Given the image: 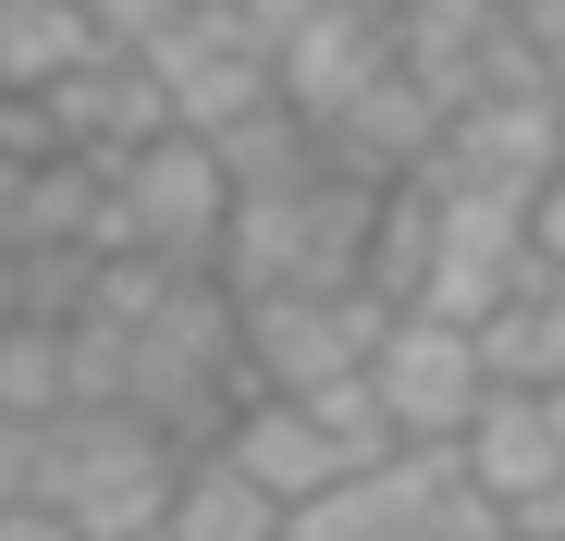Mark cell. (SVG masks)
Returning a JSON list of instances; mask_svg holds the SVG:
<instances>
[{
  "label": "cell",
  "mask_w": 565,
  "mask_h": 541,
  "mask_svg": "<svg viewBox=\"0 0 565 541\" xmlns=\"http://www.w3.org/2000/svg\"><path fill=\"white\" fill-rule=\"evenodd\" d=\"M160 541H282V505L210 443V456H184V492H172V529Z\"/></svg>",
  "instance_id": "10"
},
{
  "label": "cell",
  "mask_w": 565,
  "mask_h": 541,
  "mask_svg": "<svg viewBox=\"0 0 565 541\" xmlns=\"http://www.w3.org/2000/svg\"><path fill=\"white\" fill-rule=\"evenodd\" d=\"M111 210H124V258L148 270H222L234 246V172L210 136H160L111 172Z\"/></svg>",
  "instance_id": "2"
},
{
  "label": "cell",
  "mask_w": 565,
  "mask_h": 541,
  "mask_svg": "<svg viewBox=\"0 0 565 541\" xmlns=\"http://www.w3.org/2000/svg\"><path fill=\"white\" fill-rule=\"evenodd\" d=\"M0 541H86V529L50 517V505H0Z\"/></svg>",
  "instance_id": "14"
},
{
  "label": "cell",
  "mask_w": 565,
  "mask_h": 541,
  "mask_svg": "<svg viewBox=\"0 0 565 541\" xmlns=\"http://www.w3.org/2000/svg\"><path fill=\"white\" fill-rule=\"evenodd\" d=\"M246 308V394H332V382H369L394 308L344 284V296H234Z\"/></svg>",
  "instance_id": "4"
},
{
  "label": "cell",
  "mask_w": 565,
  "mask_h": 541,
  "mask_svg": "<svg viewBox=\"0 0 565 541\" xmlns=\"http://www.w3.org/2000/svg\"><path fill=\"white\" fill-rule=\"evenodd\" d=\"M418 185H430V172H418ZM529 284H541V210L430 185V284H418V320L480 332V320H504Z\"/></svg>",
  "instance_id": "3"
},
{
  "label": "cell",
  "mask_w": 565,
  "mask_h": 541,
  "mask_svg": "<svg viewBox=\"0 0 565 541\" xmlns=\"http://www.w3.org/2000/svg\"><path fill=\"white\" fill-rule=\"evenodd\" d=\"M184 492V443H160L124 406H62L38 431V505L74 517L86 541H160Z\"/></svg>",
  "instance_id": "1"
},
{
  "label": "cell",
  "mask_w": 565,
  "mask_h": 541,
  "mask_svg": "<svg viewBox=\"0 0 565 541\" xmlns=\"http://www.w3.org/2000/svg\"><path fill=\"white\" fill-rule=\"evenodd\" d=\"M184 13H198V0H86V25H99V50H136V62H148V50H160V38H172Z\"/></svg>",
  "instance_id": "12"
},
{
  "label": "cell",
  "mask_w": 565,
  "mask_h": 541,
  "mask_svg": "<svg viewBox=\"0 0 565 541\" xmlns=\"http://www.w3.org/2000/svg\"><path fill=\"white\" fill-rule=\"evenodd\" d=\"M148 74H160V99H172V136H210V148L282 99V86H270V50L222 13V0H198V13L148 50Z\"/></svg>",
  "instance_id": "6"
},
{
  "label": "cell",
  "mask_w": 565,
  "mask_h": 541,
  "mask_svg": "<svg viewBox=\"0 0 565 541\" xmlns=\"http://www.w3.org/2000/svg\"><path fill=\"white\" fill-rule=\"evenodd\" d=\"M222 456L282 505V517H296V505H320V492H344L356 480V456H344V443L320 431V406H282V394H246L234 406V431H222Z\"/></svg>",
  "instance_id": "8"
},
{
  "label": "cell",
  "mask_w": 565,
  "mask_h": 541,
  "mask_svg": "<svg viewBox=\"0 0 565 541\" xmlns=\"http://www.w3.org/2000/svg\"><path fill=\"white\" fill-rule=\"evenodd\" d=\"M369 394H382V418H394L406 456H455L467 418L492 406V357H480V332L406 308V320L382 332V357H369Z\"/></svg>",
  "instance_id": "5"
},
{
  "label": "cell",
  "mask_w": 565,
  "mask_h": 541,
  "mask_svg": "<svg viewBox=\"0 0 565 541\" xmlns=\"http://www.w3.org/2000/svg\"><path fill=\"white\" fill-rule=\"evenodd\" d=\"M62 406H74V357H62V320H13V332H0V418L50 431Z\"/></svg>",
  "instance_id": "11"
},
{
  "label": "cell",
  "mask_w": 565,
  "mask_h": 541,
  "mask_svg": "<svg viewBox=\"0 0 565 541\" xmlns=\"http://www.w3.org/2000/svg\"><path fill=\"white\" fill-rule=\"evenodd\" d=\"M99 62L86 0H0V99H50L62 74Z\"/></svg>",
  "instance_id": "9"
},
{
  "label": "cell",
  "mask_w": 565,
  "mask_h": 541,
  "mask_svg": "<svg viewBox=\"0 0 565 541\" xmlns=\"http://www.w3.org/2000/svg\"><path fill=\"white\" fill-rule=\"evenodd\" d=\"M50 124H62V160L124 172L136 148H160V136H172V99H160V74H148L136 50H99L86 74H62V86H50Z\"/></svg>",
  "instance_id": "7"
},
{
  "label": "cell",
  "mask_w": 565,
  "mask_h": 541,
  "mask_svg": "<svg viewBox=\"0 0 565 541\" xmlns=\"http://www.w3.org/2000/svg\"><path fill=\"white\" fill-rule=\"evenodd\" d=\"M0 505H38V431L0 418Z\"/></svg>",
  "instance_id": "13"
}]
</instances>
